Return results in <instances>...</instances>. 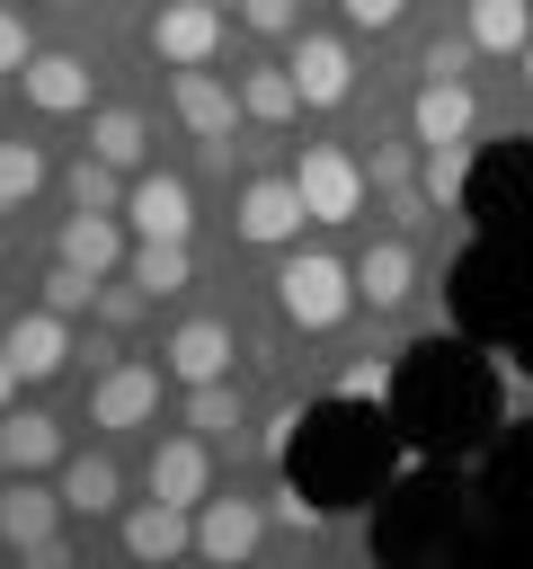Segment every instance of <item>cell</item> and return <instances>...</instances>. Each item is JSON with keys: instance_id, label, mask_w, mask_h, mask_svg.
<instances>
[{"instance_id": "obj_9", "label": "cell", "mask_w": 533, "mask_h": 569, "mask_svg": "<svg viewBox=\"0 0 533 569\" xmlns=\"http://www.w3.org/2000/svg\"><path fill=\"white\" fill-rule=\"evenodd\" d=\"M187 551H195V507H169V498L124 507V560L169 569V560H187Z\"/></svg>"}, {"instance_id": "obj_25", "label": "cell", "mask_w": 533, "mask_h": 569, "mask_svg": "<svg viewBox=\"0 0 533 569\" xmlns=\"http://www.w3.org/2000/svg\"><path fill=\"white\" fill-rule=\"evenodd\" d=\"M462 178H471V142H426V160H418V187H426V204H462Z\"/></svg>"}, {"instance_id": "obj_37", "label": "cell", "mask_w": 533, "mask_h": 569, "mask_svg": "<svg viewBox=\"0 0 533 569\" xmlns=\"http://www.w3.org/2000/svg\"><path fill=\"white\" fill-rule=\"evenodd\" d=\"M275 516H284V525H293V533H311V525H320V516H311V498H302V489H275Z\"/></svg>"}, {"instance_id": "obj_20", "label": "cell", "mask_w": 533, "mask_h": 569, "mask_svg": "<svg viewBox=\"0 0 533 569\" xmlns=\"http://www.w3.org/2000/svg\"><path fill=\"white\" fill-rule=\"evenodd\" d=\"M62 507H71V516H115V507H124L115 453H71V462H62Z\"/></svg>"}, {"instance_id": "obj_42", "label": "cell", "mask_w": 533, "mask_h": 569, "mask_svg": "<svg viewBox=\"0 0 533 569\" xmlns=\"http://www.w3.org/2000/svg\"><path fill=\"white\" fill-rule=\"evenodd\" d=\"M0 258H9V249H0Z\"/></svg>"}, {"instance_id": "obj_18", "label": "cell", "mask_w": 533, "mask_h": 569, "mask_svg": "<svg viewBox=\"0 0 533 569\" xmlns=\"http://www.w3.org/2000/svg\"><path fill=\"white\" fill-rule=\"evenodd\" d=\"M409 124H418V142H471V124H480L471 80H426L418 107H409Z\"/></svg>"}, {"instance_id": "obj_27", "label": "cell", "mask_w": 533, "mask_h": 569, "mask_svg": "<svg viewBox=\"0 0 533 569\" xmlns=\"http://www.w3.org/2000/svg\"><path fill=\"white\" fill-rule=\"evenodd\" d=\"M187 427H195V436H240V391H231V373H222V382H187Z\"/></svg>"}, {"instance_id": "obj_29", "label": "cell", "mask_w": 533, "mask_h": 569, "mask_svg": "<svg viewBox=\"0 0 533 569\" xmlns=\"http://www.w3.org/2000/svg\"><path fill=\"white\" fill-rule=\"evenodd\" d=\"M36 187H44V151H36V142H0V213L27 204Z\"/></svg>"}, {"instance_id": "obj_31", "label": "cell", "mask_w": 533, "mask_h": 569, "mask_svg": "<svg viewBox=\"0 0 533 569\" xmlns=\"http://www.w3.org/2000/svg\"><path fill=\"white\" fill-rule=\"evenodd\" d=\"M240 27L275 44V36H293V27H302V9H293V0H240Z\"/></svg>"}, {"instance_id": "obj_41", "label": "cell", "mask_w": 533, "mask_h": 569, "mask_svg": "<svg viewBox=\"0 0 533 569\" xmlns=\"http://www.w3.org/2000/svg\"><path fill=\"white\" fill-rule=\"evenodd\" d=\"M213 9H240V0H213Z\"/></svg>"}, {"instance_id": "obj_16", "label": "cell", "mask_w": 533, "mask_h": 569, "mask_svg": "<svg viewBox=\"0 0 533 569\" xmlns=\"http://www.w3.org/2000/svg\"><path fill=\"white\" fill-rule=\"evenodd\" d=\"M18 89H27L36 116H80V107H89V62H80V53H27Z\"/></svg>"}, {"instance_id": "obj_17", "label": "cell", "mask_w": 533, "mask_h": 569, "mask_svg": "<svg viewBox=\"0 0 533 569\" xmlns=\"http://www.w3.org/2000/svg\"><path fill=\"white\" fill-rule=\"evenodd\" d=\"M160 365L178 382H222L231 373V320H178L169 347H160Z\"/></svg>"}, {"instance_id": "obj_1", "label": "cell", "mask_w": 533, "mask_h": 569, "mask_svg": "<svg viewBox=\"0 0 533 569\" xmlns=\"http://www.w3.org/2000/svg\"><path fill=\"white\" fill-rule=\"evenodd\" d=\"M275 311H284L293 329H338V320L355 311V267L329 258V249H293V258L275 267Z\"/></svg>"}, {"instance_id": "obj_8", "label": "cell", "mask_w": 533, "mask_h": 569, "mask_svg": "<svg viewBox=\"0 0 533 569\" xmlns=\"http://www.w3.org/2000/svg\"><path fill=\"white\" fill-rule=\"evenodd\" d=\"M142 489L169 498V507H204V498H213V453H204V436H160L151 462H142Z\"/></svg>"}, {"instance_id": "obj_6", "label": "cell", "mask_w": 533, "mask_h": 569, "mask_svg": "<svg viewBox=\"0 0 533 569\" xmlns=\"http://www.w3.org/2000/svg\"><path fill=\"white\" fill-rule=\"evenodd\" d=\"M302 222H311V204H302L293 178H249L240 204H231V231L249 249H284V240H302Z\"/></svg>"}, {"instance_id": "obj_5", "label": "cell", "mask_w": 533, "mask_h": 569, "mask_svg": "<svg viewBox=\"0 0 533 569\" xmlns=\"http://www.w3.org/2000/svg\"><path fill=\"white\" fill-rule=\"evenodd\" d=\"M124 231H133V240H187V231H195V187H187L178 169H142V178L124 187Z\"/></svg>"}, {"instance_id": "obj_11", "label": "cell", "mask_w": 533, "mask_h": 569, "mask_svg": "<svg viewBox=\"0 0 533 569\" xmlns=\"http://www.w3.org/2000/svg\"><path fill=\"white\" fill-rule=\"evenodd\" d=\"M258 542H266V507L258 498H204L195 507V551L204 560H258Z\"/></svg>"}, {"instance_id": "obj_28", "label": "cell", "mask_w": 533, "mask_h": 569, "mask_svg": "<svg viewBox=\"0 0 533 569\" xmlns=\"http://www.w3.org/2000/svg\"><path fill=\"white\" fill-rule=\"evenodd\" d=\"M98 293H107V276H89V267H71V258H53V267H44V302H53L62 320L98 311Z\"/></svg>"}, {"instance_id": "obj_3", "label": "cell", "mask_w": 533, "mask_h": 569, "mask_svg": "<svg viewBox=\"0 0 533 569\" xmlns=\"http://www.w3.org/2000/svg\"><path fill=\"white\" fill-rule=\"evenodd\" d=\"M169 107H178V124H187L213 160H231V124H240V89H231V80H213L204 62H195V71H169Z\"/></svg>"}, {"instance_id": "obj_19", "label": "cell", "mask_w": 533, "mask_h": 569, "mask_svg": "<svg viewBox=\"0 0 533 569\" xmlns=\"http://www.w3.org/2000/svg\"><path fill=\"white\" fill-rule=\"evenodd\" d=\"M62 462V427L44 409H0V471H53Z\"/></svg>"}, {"instance_id": "obj_2", "label": "cell", "mask_w": 533, "mask_h": 569, "mask_svg": "<svg viewBox=\"0 0 533 569\" xmlns=\"http://www.w3.org/2000/svg\"><path fill=\"white\" fill-rule=\"evenodd\" d=\"M293 187H302L311 222H355V213H364V160H355V151H338V142H302Z\"/></svg>"}, {"instance_id": "obj_7", "label": "cell", "mask_w": 533, "mask_h": 569, "mask_svg": "<svg viewBox=\"0 0 533 569\" xmlns=\"http://www.w3.org/2000/svg\"><path fill=\"white\" fill-rule=\"evenodd\" d=\"M151 409H160V365H142V356H115L89 382V427H142Z\"/></svg>"}, {"instance_id": "obj_24", "label": "cell", "mask_w": 533, "mask_h": 569, "mask_svg": "<svg viewBox=\"0 0 533 569\" xmlns=\"http://www.w3.org/2000/svg\"><path fill=\"white\" fill-rule=\"evenodd\" d=\"M89 151H98V160H115V169H142L151 124H142L133 107H98V116H89Z\"/></svg>"}, {"instance_id": "obj_21", "label": "cell", "mask_w": 533, "mask_h": 569, "mask_svg": "<svg viewBox=\"0 0 533 569\" xmlns=\"http://www.w3.org/2000/svg\"><path fill=\"white\" fill-rule=\"evenodd\" d=\"M240 116H249V124H293V116H302L293 71H284V62H249V71H240Z\"/></svg>"}, {"instance_id": "obj_33", "label": "cell", "mask_w": 533, "mask_h": 569, "mask_svg": "<svg viewBox=\"0 0 533 569\" xmlns=\"http://www.w3.org/2000/svg\"><path fill=\"white\" fill-rule=\"evenodd\" d=\"M27 53H36L27 18H18V9H0V71H27Z\"/></svg>"}, {"instance_id": "obj_39", "label": "cell", "mask_w": 533, "mask_h": 569, "mask_svg": "<svg viewBox=\"0 0 533 569\" xmlns=\"http://www.w3.org/2000/svg\"><path fill=\"white\" fill-rule=\"evenodd\" d=\"M524 89H533V44H524Z\"/></svg>"}, {"instance_id": "obj_30", "label": "cell", "mask_w": 533, "mask_h": 569, "mask_svg": "<svg viewBox=\"0 0 533 569\" xmlns=\"http://www.w3.org/2000/svg\"><path fill=\"white\" fill-rule=\"evenodd\" d=\"M471 53H480V44H471V27H462V36H435V44L418 53V71H426V80H462Z\"/></svg>"}, {"instance_id": "obj_13", "label": "cell", "mask_w": 533, "mask_h": 569, "mask_svg": "<svg viewBox=\"0 0 533 569\" xmlns=\"http://www.w3.org/2000/svg\"><path fill=\"white\" fill-rule=\"evenodd\" d=\"M53 258H71V267H89V276H115L124 258H133V231L115 222V213H62V231H53Z\"/></svg>"}, {"instance_id": "obj_23", "label": "cell", "mask_w": 533, "mask_h": 569, "mask_svg": "<svg viewBox=\"0 0 533 569\" xmlns=\"http://www.w3.org/2000/svg\"><path fill=\"white\" fill-rule=\"evenodd\" d=\"M471 44L480 53H524L533 44V0H471Z\"/></svg>"}, {"instance_id": "obj_4", "label": "cell", "mask_w": 533, "mask_h": 569, "mask_svg": "<svg viewBox=\"0 0 533 569\" xmlns=\"http://www.w3.org/2000/svg\"><path fill=\"white\" fill-rule=\"evenodd\" d=\"M142 44H151L169 71H195V62L222 53V9H213V0H160L151 27H142Z\"/></svg>"}, {"instance_id": "obj_12", "label": "cell", "mask_w": 533, "mask_h": 569, "mask_svg": "<svg viewBox=\"0 0 533 569\" xmlns=\"http://www.w3.org/2000/svg\"><path fill=\"white\" fill-rule=\"evenodd\" d=\"M293 89H302V107H346L355 98V53L338 44V36H293Z\"/></svg>"}, {"instance_id": "obj_36", "label": "cell", "mask_w": 533, "mask_h": 569, "mask_svg": "<svg viewBox=\"0 0 533 569\" xmlns=\"http://www.w3.org/2000/svg\"><path fill=\"white\" fill-rule=\"evenodd\" d=\"M382 382H391V373H382V365H346V382H338V391H346V400H373V391H382Z\"/></svg>"}, {"instance_id": "obj_15", "label": "cell", "mask_w": 533, "mask_h": 569, "mask_svg": "<svg viewBox=\"0 0 533 569\" xmlns=\"http://www.w3.org/2000/svg\"><path fill=\"white\" fill-rule=\"evenodd\" d=\"M418 293V249L400 240V231H382L364 258H355V302H373V311H400Z\"/></svg>"}, {"instance_id": "obj_26", "label": "cell", "mask_w": 533, "mask_h": 569, "mask_svg": "<svg viewBox=\"0 0 533 569\" xmlns=\"http://www.w3.org/2000/svg\"><path fill=\"white\" fill-rule=\"evenodd\" d=\"M71 204H89V213H124V169L98 160V151H80V160H71Z\"/></svg>"}, {"instance_id": "obj_10", "label": "cell", "mask_w": 533, "mask_h": 569, "mask_svg": "<svg viewBox=\"0 0 533 569\" xmlns=\"http://www.w3.org/2000/svg\"><path fill=\"white\" fill-rule=\"evenodd\" d=\"M62 516H71V507H62V489H44L36 471H9V480H0V542H9V551L53 542V533H62Z\"/></svg>"}, {"instance_id": "obj_14", "label": "cell", "mask_w": 533, "mask_h": 569, "mask_svg": "<svg viewBox=\"0 0 533 569\" xmlns=\"http://www.w3.org/2000/svg\"><path fill=\"white\" fill-rule=\"evenodd\" d=\"M0 347L18 356V373H27V382H53V373L71 365V320H62L53 302H44V311H18V320L0 329Z\"/></svg>"}, {"instance_id": "obj_34", "label": "cell", "mask_w": 533, "mask_h": 569, "mask_svg": "<svg viewBox=\"0 0 533 569\" xmlns=\"http://www.w3.org/2000/svg\"><path fill=\"white\" fill-rule=\"evenodd\" d=\"M409 178H418V160L400 142H373V187H409Z\"/></svg>"}, {"instance_id": "obj_40", "label": "cell", "mask_w": 533, "mask_h": 569, "mask_svg": "<svg viewBox=\"0 0 533 569\" xmlns=\"http://www.w3.org/2000/svg\"><path fill=\"white\" fill-rule=\"evenodd\" d=\"M53 9H89V0H53Z\"/></svg>"}, {"instance_id": "obj_38", "label": "cell", "mask_w": 533, "mask_h": 569, "mask_svg": "<svg viewBox=\"0 0 533 569\" xmlns=\"http://www.w3.org/2000/svg\"><path fill=\"white\" fill-rule=\"evenodd\" d=\"M18 382H27V373H18V356H9V347H0V409H9V400H18Z\"/></svg>"}, {"instance_id": "obj_35", "label": "cell", "mask_w": 533, "mask_h": 569, "mask_svg": "<svg viewBox=\"0 0 533 569\" xmlns=\"http://www.w3.org/2000/svg\"><path fill=\"white\" fill-rule=\"evenodd\" d=\"M142 302H151V293H142V284H133V293H98V320H115V329H124V320H133V311H142Z\"/></svg>"}, {"instance_id": "obj_32", "label": "cell", "mask_w": 533, "mask_h": 569, "mask_svg": "<svg viewBox=\"0 0 533 569\" xmlns=\"http://www.w3.org/2000/svg\"><path fill=\"white\" fill-rule=\"evenodd\" d=\"M338 9H346V27H364V36H382V27L409 18V0H338Z\"/></svg>"}, {"instance_id": "obj_22", "label": "cell", "mask_w": 533, "mask_h": 569, "mask_svg": "<svg viewBox=\"0 0 533 569\" xmlns=\"http://www.w3.org/2000/svg\"><path fill=\"white\" fill-rule=\"evenodd\" d=\"M124 276L160 302V293H187V276H195V258H187V240H133V258H124Z\"/></svg>"}]
</instances>
